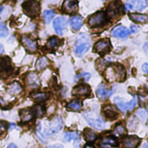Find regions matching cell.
I'll list each match as a JSON object with an SVG mask.
<instances>
[{"mask_svg":"<svg viewBox=\"0 0 148 148\" xmlns=\"http://www.w3.org/2000/svg\"><path fill=\"white\" fill-rule=\"evenodd\" d=\"M106 79L109 82H123L126 78V70L121 64H110L106 68Z\"/></svg>","mask_w":148,"mask_h":148,"instance_id":"obj_1","label":"cell"},{"mask_svg":"<svg viewBox=\"0 0 148 148\" xmlns=\"http://www.w3.org/2000/svg\"><path fill=\"white\" fill-rule=\"evenodd\" d=\"M63 127V121L61 117H56L50 121L47 122L43 130L42 131L39 127L37 128V134H41L42 137L53 136L58 134Z\"/></svg>","mask_w":148,"mask_h":148,"instance_id":"obj_2","label":"cell"},{"mask_svg":"<svg viewBox=\"0 0 148 148\" xmlns=\"http://www.w3.org/2000/svg\"><path fill=\"white\" fill-rule=\"evenodd\" d=\"M90 37L84 33L80 34L75 41V53L77 56H82L90 48Z\"/></svg>","mask_w":148,"mask_h":148,"instance_id":"obj_3","label":"cell"},{"mask_svg":"<svg viewBox=\"0 0 148 148\" xmlns=\"http://www.w3.org/2000/svg\"><path fill=\"white\" fill-rule=\"evenodd\" d=\"M84 118L88 123L98 130H102L105 127V121L101 117V115L95 111H88L84 113Z\"/></svg>","mask_w":148,"mask_h":148,"instance_id":"obj_4","label":"cell"},{"mask_svg":"<svg viewBox=\"0 0 148 148\" xmlns=\"http://www.w3.org/2000/svg\"><path fill=\"white\" fill-rule=\"evenodd\" d=\"M114 102L115 103V105L118 107V108L122 113L131 112V111H133L136 108V106L138 104V97L137 96H134V98L129 102L125 101L123 99H121L120 97H115L114 99Z\"/></svg>","mask_w":148,"mask_h":148,"instance_id":"obj_5","label":"cell"},{"mask_svg":"<svg viewBox=\"0 0 148 148\" xmlns=\"http://www.w3.org/2000/svg\"><path fill=\"white\" fill-rule=\"evenodd\" d=\"M22 7L24 13L30 17L37 16L40 12V4L37 1L35 0H29L24 2Z\"/></svg>","mask_w":148,"mask_h":148,"instance_id":"obj_6","label":"cell"},{"mask_svg":"<svg viewBox=\"0 0 148 148\" xmlns=\"http://www.w3.org/2000/svg\"><path fill=\"white\" fill-rule=\"evenodd\" d=\"M89 26L93 28H97L103 26L107 23V16L103 11L96 12L95 14L92 15L88 21Z\"/></svg>","mask_w":148,"mask_h":148,"instance_id":"obj_7","label":"cell"},{"mask_svg":"<svg viewBox=\"0 0 148 148\" xmlns=\"http://www.w3.org/2000/svg\"><path fill=\"white\" fill-rule=\"evenodd\" d=\"M107 12H108V16L109 17L115 18V17H118V16L123 15L124 9H123L122 4L120 2L115 1V2H112L108 5Z\"/></svg>","mask_w":148,"mask_h":148,"instance_id":"obj_8","label":"cell"},{"mask_svg":"<svg viewBox=\"0 0 148 148\" xmlns=\"http://www.w3.org/2000/svg\"><path fill=\"white\" fill-rule=\"evenodd\" d=\"M147 5V0H130L126 3V9L128 11H142Z\"/></svg>","mask_w":148,"mask_h":148,"instance_id":"obj_9","label":"cell"},{"mask_svg":"<svg viewBox=\"0 0 148 148\" xmlns=\"http://www.w3.org/2000/svg\"><path fill=\"white\" fill-rule=\"evenodd\" d=\"M53 27L56 34L62 36L64 34V31L67 28V20L63 16L56 17L53 22Z\"/></svg>","mask_w":148,"mask_h":148,"instance_id":"obj_10","label":"cell"},{"mask_svg":"<svg viewBox=\"0 0 148 148\" xmlns=\"http://www.w3.org/2000/svg\"><path fill=\"white\" fill-rule=\"evenodd\" d=\"M95 51L99 54H106L109 52L111 49V44L108 39H101L95 44Z\"/></svg>","mask_w":148,"mask_h":148,"instance_id":"obj_11","label":"cell"},{"mask_svg":"<svg viewBox=\"0 0 148 148\" xmlns=\"http://www.w3.org/2000/svg\"><path fill=\"white\" fill-rule=\"evenodd\" d=\"M140 143V139L137 136H127L122 140L124 148H137Z\"/></svg>","mask_w":148,"mask_h":148,"instance_id":"obj_12","label":"cell"},{"mask_svg":"<svg viewBox=\"0 0 148 148\" xmlns=\"http://www.w3.org/2000/svg\"><path fill=\"white\" fill-rule=\"evenodd\" d=\"M114 88H112L109 89V88H108L104 84H101V85L98 87L97 91H96L98 97H99L100 99H102V100L109 98V97L114 94Z\"/></svg>","mask_w":148,"mask_h":148,"instance_id":"obj_13","label":"cell"},{"mask_svg":"<svg viewBox=\"0 0 148 148\" xmlns=\"http://www.w3.org/2000/svg\"><path fill=\"white\" fill-rule=\"evenodd\" d=\"M130 34V30L121 25L116 26L115 28H114V29L112 30V36L117 38H126L129 36Z\"/></svg>","mask_w":148,"mask_h":148,"instance_id":"obj_14","label":"cell"},{"mask_svg":"<svg viewBox=\"0 0 148 148\" xmlns=\"http://www.w3.org/2000/svg\"><path fill=\"white\" fill-rule=\"evenodd\" d=\"M90 92V88L87 84H80L73 89V95L76 96H88Z\"/></svg>","mask_w":148,"mask_h":148,"instance_id":"obj_15","label":"cell"},{"mask_svg":"<svg viewBox=\"0 0 148 148\" xmlns=\"http://www.w3.org/2000/svg\"><path fill=\"white\" fill-rule=\"evenodd\" d=\"M22 41V43L23 44V46L26 48L27 50H29V52L33 53L37 49V44H36V42L32 40L30 37L29 36H23L21 39Z\"/></svg>","mask_w":148,"mask_h":148,"instance_id":"obj_16","label":"cell"},{"mask_svg":"<svg viewBox=\"0 0 148 148\" xmlns=\"http://www.w3.org/2000/svg\"><path fill=\"white\" fill-rule=\"evenodd\" d=\"M26 84L32 88H38L40 86V80L37 75L34 72H30L26 76Z\"/></svg>","mask_w":148,"mask_h":148,"instance_id":"obj_17","label":"cell"},{"mask_svg":"<svg viewBox=\"0 0 148 148\" xmlns=\"http://www.w3.org/2000/svg\"><path fill=\"white\" fill-rule=\"evenodd\" d=\"M62 9L67 13H74L78 10V3L76 0H64Z\"/></svg>","mask_w":148,"mask_h":148,"instance_id":"obj_18","label":"cell"},{"mask_svg":"<svg viewBox=\"0 0 148 148\" xmlns=\"http://www.w3.org/2000/svg\"><path fill=\"white\" fill-rule=\"evenodd\" d=\"M103 111V114L105 115V117L108 120H114L118 117V112L116 111V109L111 106V105H108V106H105L102 109Z\"/></svg>","mask_w":148,"mask_h":148,"instance_id":"obj_19","label":"cell"},{"mask_svg":"<svg viewBox=\"0 0 148 148\" xmlns=\"http://www.w3.org/2000/svg\"><path fill=\"white\" fill-rule=\"evenodd\" d=\"M118 143L115 138L112 137V136H107L104 137L101 142H100V146L102 148H112L117 147Z\"/></svg>","mask_w":148,"mask_h":148,"instance_id":"obj_20","label":"cell"},{"mask_svg":"<svg viewBox=\"0 0 148 148\" xmlns=\"http://www.w3.org/2000/svg\"><path fill=\"white\" fill-rule=\"evenodd\" d=\"M69 23H70V26H71L72 29L76 31V30H79L82 28V26L83 24V19L80 16H72L70 18Z\"/></svg>","mask_w":148,"mask_h":148,"instance_id":"obj_21","label":"cell"},{"mask_svg":"<svg viewBox=\"0 0 148 148\" xmlns=\"http://www.w3.org/2000/svg\"><path fill=\"white\" fill-rule=\"evenodd\" d=\"M11 69L12 68L10 65V62L8 57L0 58V72L7 73L8 71H10Z\"/></svg>","mask_w":148,"mask_h":148,"instance_id":"obj_22","label":"cell"},{"mask_svg":"<svg viewBox=\"0 0 148 148\" xmlns=\"http://www.w3.org/2000/svg\"><path fill=\"white\" fill-rule=\"evenodd\" d=\"M21 91H22V87L17 82H13L7 86V92L10 95H19Z\"/></svg>","mask_w":148,"mask_h":148,"instance_id":"obj_23","label":"cell"},{"mask_svg":"<svg viewBox=\"0 0 148 148\" xmlns=\"http://www.w3.org/2000/svg\"><path fill=\"white\" fill-rule=\"evenodd\" d=\"M129 17L131 20H133L135 23H145L148 22L147 15H143V14H130Z\"/></svg>","mask_w":148,"mask_h":148,"instance_id":"obj_24","label":"cell"},{"mask_svg":"<svg viewBox=\"0 0 148 148\" xmlns=\"http://www.w3.org/2000/svg\"><path fill=\"white\" fill-rule=\"evenodd\" d=\"M67 108L69 110H72V111H75V112H78V111H80L82 108V101L80 100L76 99V100H74V101H70L68 104Z\"/></svg>","mask_w":148,"mask_h":148,"instance_id":"obj_25","label":"cell"},{"mask_svg":"<svg viewBox=\"0 0 148 148\" xmlns=\"http://www.w3.org/2000/svg\"><path fill=\"white\" fill-rule=\"evenodd\" d=\"M20 117H21V120L23 122H28V121H31L32 118L34 117V114H33L32 109H30V110H22L20 112Z\"/></svg>","mask_w":148,"mask_h":148,"instance_id":"obj_26","label":"cell"},{"mask_svg":"<svg viewBox=\"0 0 148 148\" xmlns=\"http://www.w3.org/2000/svg\"><path fill=\"white\" fill-rule=\"evenodd\" d=\"M61 44V40L58 37L56 36H51L47 42V47L50 49H55L58 48Z\"/></svg>","mask_w":148,"mask_h":148,"instance_id":"obj_27","label":"cell"},{"mask_svg":"<svg viewBox=\"0 0 148 148\" xmlns=\"http://www.w3.org/2000/svg\"><path fill=\"white\" fill-rule=\"evenodd\" d=\"M31 98L36 102H42L48 98V95L43 92H36L31 95Z\"/></svg>","mask_w":148,"mask_h":148,"instance_id":"obj_28","label":"cell"},{"mask_svg":"<svg viewBox=\"0 0 148 148\" xmlns=\"http://www.w3.org/2000/svg\"><path fill=\"white\" fill-rule=\"evenodd\" d=\"M79 134L75 133V132H68L64 134V137H63V140L65 142H69L71 140H75V141H77L79 140Z\"/></svg>","mask_w":148,"mask_h":148,"instance_id":"obj_29","label":"cell"},{"mask_svg":"<svg viewBox=\"0 0 148 148\" xmlns=\"http://www.w3.org/2000/svg\"><path fill=\"white\" fill-rule=\"evenodd\" d=\"M83 135H84L85 140L87 141H89V142H92V141L95 140L96 138H97V134L94 131H92L90 129H85V131L83 133Z\"/></svg>","mask_w":148,"mask_h":148,"instance_id":"obj_30","label":"cell"},{"mask_svg":"<svg viewBox=\"0 0 148 148\" xmlns=\"http://www.w3.org/2000/svg\"><path fill=\"white\" fill-rule=\"evenodd\" d=\"M54 16H55V12L53 10H47L43 11L42 17H43V20L46 23H49L51 22V20L54 18Z\"/></svg>","mask_w":148,"mask_h":148,"instance_id":"obj_31","label":"cell"},{"mask_svg":"<svg viewBox=\"0 0 148 148\" xmlns=\"http://www.w3.org/2000/svg\"><path fill=\"white\" fill-rule=\"evenodd\" d=\"M48 64H49L48 59L45 56H42L36 62V69L39 70V71L40 70H42V69H44L48 66Z\"/></svg>","mask_w":148,"mask_h":148,"instance_id":"obj_32","label":"cell"},{"mask_svg":"<svg viewBox=\"0 0 148 148\" xmlns=\"http://www.w3.org/2000/svg\"><path fill=\"white\" fill-rule=\"evenodd\" d=\"M33 114H34V116H36V117H41L42 115H43L44 112H45V109L42 106H36L33 109Z\"/></svg>","mask_w":148,"mask_h":148,"instance_id":"obj_33","label":"cell"},{"mask_svg":"<svg viewBox=\"0 0 148 148\" xmlns=\"http://www.w3.org/2000/svg\"><path fill=\"white\" fill-rule=\"evenodd\" d=\"M125 133H126V129H125V127L121 124L117 125L116 127L114 130V134L116 136H121V135L125 134Z\"/></svg>","mask_w":148,"mask_h":148,"instance_id":"obj_34","label":"cell"},{"mask_svg":"<svg viewBox=\"0 0 148 148\" xmlns=\"http://www.w3.org/2000/svg\"><path fill=\"white\" fill-rule=\"evenodd\" d=\"M8 35V29L4 23H0V37H5Z\"/></svg>","mask_w":148,"mask_h":148,"instance_id":"obj_35","label":"cell"},{"mask_svg":"<svg viewBox=\"0 0 148 148\" xmlns=\"http://www.w3.org/2000/svg\"><path fill=\"white\" fill-rule=\"evenodd\" d=\"M90 77H91V75L90 74H88V73H82V74H80L79 75H77L76 77H75V81L76 80H79V79H82V80H84L85 82H88L89 79H90Z\"/></svg>","mask_w":148,"mask_h":148,"instance_id":"obj_36","label":"cell"},{"mask_svg":"<svg viewBox=\"0 0 148 148\" xmlns=\"http://www.w3.org/2000/svg\"><path fill=\"white\" fill-rule=\"evenodd\" d=\"M139 29H140L139 26H137V25H132L130 30H131V32H133V33H136V32L139 31Z\"/></svg>","mask_w":148,"mask_h":148,"instance_id":"obj_37","label":"cell"},{"mask_svg":"<svg viewBox=\"0 0 148 148\" xmlns=\"http://www.w3.org/2000/svg\"><path fill=\"white\" fill-rule=\"evenodd\" d=\"M6 129V124L3 121H0V132H3Z\"/></svg>","mask_w":148,"mask_h":148,"instance_id":"obj_38","label":"cell"},{"mask_svg":"<svg viewBox=\"0 0 148 148\" xmlns=\"http://www.w3.org/2000/svg\"><path fill=\"white\" fill-rule=\"evenodd\" d=\"M142 70L148 75V63H144L142 65Z\"/></svg>","mask_w":148,"mask_h":148,"instance_id":"obj_39","label":"cell"},{"mask_svg":"<svg viewBox=\"0 0 148 148\" xmlns=\"http://www.w3.org/2000/svg\"><path fill=\"white\" fill-rule=\"evenodd\" d=\"M0 105H1L2 107H3V106H5V105H6V102H5V101H4L1 97H0Z\"/></svg>","mask_w":148,"mask_h":148,"instance_id":"obj_40","label":"cell"},{"mask_svg":"<svg viewBox=\"0 0 148 148\" xmlns=\"http://www.w3.org/2000/svg\"><path fill=\"white\" fill-rule=\"evenodd\" d=\"M4 52V49H3V46L0 43V55H2L3 53Z\"/></svg>","mask_w":148,"mask_h":148,"instance_id":"obj_41","label":"cell"},{"mask_svg":"<svg viewBox=\"0 0 148 148\" xmlns=\"http://www.w3.org/2000/svg\"><path fill=\"white\" fill-rule=\"evenodd\" d=\"M8 148H18L16 145H14V144H10L9 145V147H8Z\"/></svg>","mask_w":148,"mask_h":148,"instance_id":"obj_42","label":"cell"},{"mask_svg":"<svg viewBox=\"0 0 148 148\" xmlns=\"http://www.w3.org/2000/svg\"><path fill=\"white\" fill-rule=\"evenodd\" d=\"M144 49L146 50L147 53H148V43H146V44L144 45Z\"/></svg>","mask_w":148,"mask_h":148,"instance_id":"obj_43","label":"cell"},{"mask_svg":"<svg viewBox=\"0 0 148 148\" xmlns=\"http://www.w3.org/2000/svg\"><path fill=\"white\" fill-rule=\"evenodd\" d=\"M48 148H62V147L61 146H51V147H48Z\"/></svg>","mask_w":148,"mask_h":148,"instance_id":"obj_44","label":"cell"},{"mask_svg":"<svg viewBox=\"0 0 148 148\" xmlns=\"http://www.w3.org/2000/svg\"><path fill=\"white\" fill-rule=\"evenodd\" d=\"M83 148H94V147L92 145H86Z\"/></svg>","mask_w":148,"mask_h":148,"instance_id":"obj_45","label":"cell"},{"mask_svg":"<svg viewBox=\"0 0 148 148\" xmlns=\"http://www.w3.org/2000/svg\"><path fill=\"white\" fill-rule=\"evenodd\" d=\"M142 148H148V145L147 144H145V145L142 147Z\"/></svg>","mask_w":148,"mask_h":148,"instance_id":"obj_46","label":"cell"},{"mask_svg":"<svg viewBox=\"0 0 148 148\" xmlns=\"http://www.w3.org/2000/svg\"><path fill=\"white\" fill-rule=\"evenodd\" d=\"M1 11H2V6L0 5V13H1Z\"/></svg>","mask_w":148,"mask_h":148,"instance_id":"obj_47","label":"cell"},{"mask_svg":"<svg viewBox=\"0 0 148 148\" xmlns=\"http://www.w3.org/2000/svg\"><path fill=\"white\" fill-rule=\"evenodd\" d=\"M147 89H148V86H147Z\"/></svg>","mask_w":148,"mask_h":148,"instance_id":"obj_48","label":"cell"},{"mask_svg":"<svg viewBox=\"0 0 148 148\" xmlns=\"http://www.w3.org/2000/svg\"><path fill=\"white\" fill-rule=\"evenodd\" d=\"M147 113H148V109H147Z\"/></svg>","mask_w":148,"mask_h":148,"instance_id":"obj_49","label":"cell"},{"mask_svg":"<svg viewBox=\"0 0 148 148\" xmlns=\"http://www.w3.org/2000/svg\"></svg>","mask_w":148,"mask_h":148,"instance_id":"obj_50","label":"cell"}]
</instances>
